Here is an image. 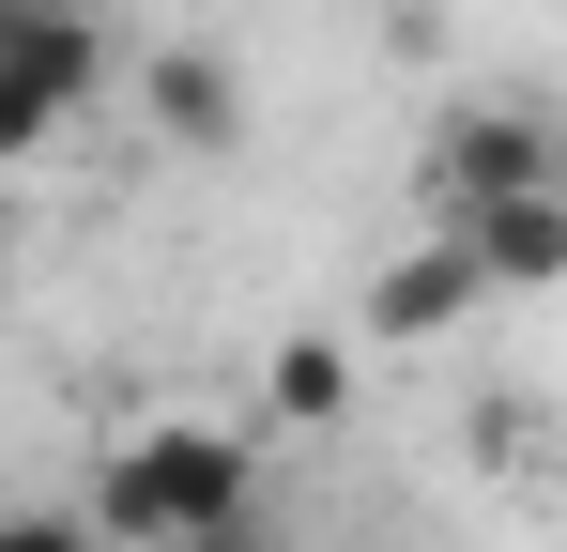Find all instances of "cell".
<instances>
[{
	"instance_id": "cell-1",
	"label": "cell",
	"mask_w": 567,
	"mask_h": 552,
	"mask_svg": "<svg viewBox=\"0 0 567 552\" xmlns=\"http://www.w3.org/2000/svg\"><path fill=\"white\" fill-rule=\"evenodd\" d=\"M93 522L123 552H230L261 538V476H246V430H215V415H154V430H123L93 476Z\"/></svg>"
},
{
	"instance_id": "cell-2",
	"label": "cell",
	"mask_w": 567,
	"mask_h": 552,
	"mask_svg": "<svg viewBox=\"0 0 567 552\" xmlns=\"http://www.w3.org/2000/svg\"><path fill=\"white\" fill-rule=\"evenodd\" d=\"M0 62H16V78H0V139H16V154H47L107 78H138L78 0H0Z\"/></svg>"
},
{
	"instance_id": "cell-3",
	"label": "cell",
	"mask_w": 567,
	"mask_h": 552,
	"mask_svg": "<svg viewBox=\"0 0 567 552\" xmlns=\"http://www.w3.org/2000/svg\"><path fill=\"white\" fill-rule=\"evenodd\" d=\"M553 184H567V123H537V108H461L430 139V215L445 231L506 215V200H553Z\"/></svg>"
},
{
	"instance_id": "cell-4",
	"label": "cell",
	"mask_w": 567,
	"mask_h": 552,
	"mask_svg": "<svg viewBox=\"0 0 567 552\" xmlns=\"http://www.w3.org/2000/svg\"><path fill=\"white\" fill-rule=\"evenodd\" d=\"M138 108H154L169 154H230V139H246V78H230L215 47H138Z\"/></svg>"
},
{
	"instance_id": "cell-5",
	"label": "cell",
	"mask_w": 567,
	"mask_h": 552,
	"mask_svg": "<svg viewBox=\"0 0 567 552\" xmlns=\"http://www.w3.org/2000/svg\"><path fill=\"white\" fill-rule=\"evenodd\" d=\"M461 307H491V276H475L461 231H430L414 262H383V276H369V338H445Z\"/></svg>"
},
{
	"instance_id": "cell-6",
	"label": "cell",
	"mask_w": 567,
	"mask_h": 552,
	"mask_svg": "<svg viewBox=\"0 0 567 552\" xmlns=\"http://www.w3.org/2000/svg\"><path fill=\"white\" fill-rule=\"evenodd\" d=\"M461 246H475V276H491V292H553V276H567V184H553V200H506V215H475Z\"/></svg>"
},
{
	"instance_id": "cell-7",
	"label": "cell",
	"mask_w": 567,
	"mask_h": 552,
	"mask_svg": "<svg viewBox=\"0 0 567 552\" xmlns=\"http://www.w3.org/2000/svg\"><path fill=\"white\" fill-rule=\"evenodd\" d=\"M338 399H353L338 338H291V354H277V415H338Z\"/></svg>"
},
{
	"instance_id": "cell-8",
	"label": "cell",
	"mask_w": 567,
	"mask_h": 552,
	"mask_svg": "<svg viewBox=\"0 0 567 552\" xmlns=\"http://www.w3.org/2000/svg\"><path fill=\"white\" fill-rule=\"evenodd\" d=\"M78 538H107V522H62V507H31V522H16V552H78Z\"/></svg>"
}]
</instances>
